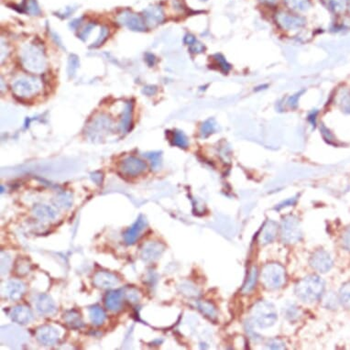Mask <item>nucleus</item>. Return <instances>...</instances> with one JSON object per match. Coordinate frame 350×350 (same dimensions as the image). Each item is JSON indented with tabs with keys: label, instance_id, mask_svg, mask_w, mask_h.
I'll list each match as a JSON object with an SVG mask.
<instances>
[{
	"label": "nucleus",
	"instance_id": "obj_39",
	"mask_svg": "<svg viewBox=\"0 0 350 350\" xmlns=\"http://www.w3.org/2000/svg\"><path fill=\"white\" fill-rule=\"evenodd\" d=\"M181 290H182L183 294H186L187 296H190V297L196 296L198 294L197 288L194 287L193 285L190 284V283H183V284H182Z\"/></svg>",
	"mask_w": 350,
	"mask_h": 350
},
{
	"label": "nucleus",
	"instance_id": "obj_25",
	"mask_svg": "<svg viewBox=\"0 0 350 350\" xmlns=\"http://www.w3.org/2000/svg\"><path fill=\"white\" fill-rule=\"evenodd\" d=\"M170 141L173 146L179 147L181 149H187L189 145L188 139L186 135L181 131H173L170 137Z\"/></svg>",
	"mask_w": 350,
	"mask_h": 350
},
{
	"label": "nucleus",
	"instance_id": "obj_34",
	"mask_svg": "<svg viewBox=\"0 0 350 350\" xmlns=\"http://www.w3.org/2000/svg\"><path fill=\"white\" fill-rule=\"evenodd\" d=\"M145 157L148 158L152 162V168L154 170H158L161 167L162 163V153L161 152H149L144 154Z\"/></svg>",
	"mask_w": 350,
	"mask_h": 350
},
{
	"label": "nucleus",
	"instance_id": "obj_14",
	"mask_svg": "<svg viewBox=\"0 0 350 350\" xmlns=\"http://www.w3.org/2000/svg\"><path fill=\"white\" fill-rule=\"evenodd\" d=\"M164 246L158 242H149L141 251V259L145 262H152L162 256Z\"/></svg>",
	"mask_w": 350,
	"mask_h": 350
},
{
	"label": "nucleus",
	"instance_id": "obj_47",
	"mask_svg": "<svg viewBox=\"0 0 350 350\" xmlns=\"http://www.w3.org/2000/svg\"><path fill=\"white\" fill-rule=\"evenodd\" d=\"M268 346L270 348H273V349H282V348H285V345L284 344L279 341V340H272L271 341L269 344H268Z\"/></svg>",
	"mask_w": 350,
	"mask_h": 350
},
{
	"label": "nucleus",
	"instance_id": "obj_4",
	"mask_svg": "<svg viewBox=\"0 0 350 350\" xmlns=\"http://www.w3.org/2000/svg\"><path fill=\"white\" fill-rule=\"evenodd\" d=\"M286 275L285 270L283 267L277 263L267 264L262 269V283L267 289L276 290L282 287L285 283Z\"/></svg>",
	"mask_w": 350,
	"mask_h": 350
},
{
	"label": "nucleus",
	"instance_id": "obj_17",
	"mask_svg": "<svg viewBox=\"0 0 350 350\" xmlns=\"http://www.w3.org/2000/svg\"><path fill=\"white\" fill-rule=\"evenodd\" d=\"M278 232V225L272 220H268L263 225L259 236V241L262 245L272 243L275 240Z\"/></svg>",
	"mask_w": 350,
	"mask_h": 350
},
{
	"label": "nucleus",
	"instance_id": "obj_15",
	"mask_svg": "<svg viewBox=\"0 0 350 350\" xmlns=\"http://www.w3.org/2000/svg\"><path fill=\"white\" fill-rule=\"evenodd\" d=\"M37 311L42 315H53L56 313L57 307L52 298L47 294H41L37 298Z\"/></svg>",
	"mask_w": 350,
	"mask_h": 350
},
{
	"label": "nucleus",
	"instance_id": "obj_31",
	"mask_svg": "<svg viewBox=\"0 0 350 350\" xmlns=\"http://www.w3.org/2000/svg\"><path fill=\"white\" fill-rule=\"evenodd\" d=\"M198 307L200 311L206 317H208L211 320L216 319V310L212 303H208V302H199Z\"/></svg>",
	"mask_w": 350,
	"mask_h": 350
},
{
	"label": "nucleus",
	"instance_id": "obj_48",
	"mask_svg": "<svg viewBox=\"0 0 350 350\" xmlns=\"http://www.w3.org/2000/svg\"><path fill=\"white\" fill-rule=\"evenodd\" d=\"M157 92V87L156 86H152V85H150V86H146L143 89V93L147 94L148 96H152L153 94H156Z\"/></svg>",
	"mask_w": 350,
	"mask_h": 350
},
{
	"label": "nucleus",
	"instance_id": "obj_2",
	"mask_svg": "<svg viewBox=\"0 0 350 350\" xmlns=\"http://www.w3.org/2000/svg\"><path fill=\"white\" fill-rule=\"evenodd\" d=\"M251 317L258 327L268 328L276 323L278 320L277 311L272 303L262 301L253 306Z\"/></svg>",
	"mask_w": 350,
	"mask_h": 350
},
{
	"label": "nucleus",
	"instance_id": "obj_52",
	"mask_svg": "<svg viewBox=\"0 0 350 350\" xmlns=\"http://www.w3.org/2000/svg\"><path fill=\"white\" fill-rule=\"evenodd\" d=\"M129 298L131 299L132 302H137L140 299V296H139V294L137 293V292H131V293H129Z\"/></svg>",
	"mask_w": 350,
	"mask_h": 350
},
{
	"label": "nucleus",
	"instance_id": "obj_8",
	"mask_svg": "<svg viewBox=\"0 0 350 350\" xmlns=\"http://www.w3.org/2000/svg\"><path fill=\"white\" fill-rule=\"evenodd\" d=\"M310 264L316 272L325 273L332 269L333 260L326 251L318 250L311 257Z\"/></svg>",
	"mask_w": 350,
	"mask_h": 350
},
{
	"label": "nucleus",
	"instance_id": "obj_24",
	"mask_svg": "<svg viewBox=\"0 0 350 350\" xmlns=\"http://www.w3.org/2000/svg\"><path fill=\"white\" fill-rule=\"evenodd\" d=\"M132 103L128 102L126 104L125 109L123 110L122 113V119H121V124H120V130L122 132L130 130V126L131 124V120H132Z\"/></svg>",
	"mask_w": 350,
	"mask_h": 350
},
{
	"label": "nucleus",
	"instance_id": "obj_16",
	"mask_svg": "<svg viewBox=\"0 0 350 350\" xmlns=\"http://www.w3.org/2000/svg\"><path fill=\"white\" fill-rule=\"evenodd\" d=\"M11 319L20 324H27L31 323L33 319L31 309L26 305H18L11 311Z\"/></svg>",
	"mask_w": 350,
	"mask_h": 350
},
{
	"label": "nucleus",
	"instance_id": "obj_26",
	"mask_svg": "<svg viewBox=\"0 0 350 350\" xmlns=\"http://www.w3.org/2000/svg\"><path fill=\"white\" fill-rule=\"evenodd\" d=\"M63 319L65 323L72 328H81L83 326V320L80 316V314L75 311H69L64 314Z\"/></svg>",
	"mask_w": 350,
	"mask_h": 350
},
{
	"label": "nucleus",
	"instance_id": "obj_7",
	"mask_svg": "<svg viewBox=\"0 0 350 350\" xmlns=\"http://www.w3.org/2000/svg\"><path fill=\"white\" fill-rule=\"evenodd\" d=\"M276 21L280 27L285 31L298 30L305 24V20L303 17L290 14L284 11H280L276 14Z\"/></svg>",
	"mask_w": 350,
	"mask_h": 350
},
{
	"label": "nucleus",
	"instance_id": "obj_22",
	"mask_svg": "<svg viewBox=\"0 0 350 350\" xmlns=\"http://www.w3.org/2000/svg\"><path fill=\"white\" fill-rule=\"evenodd\" d=\"M88 311L90 319L94 325H101L104 324L106 316H105V311L101 308L99 305H93L89 307Z\"/></svg>",
	"mask_w": 350,
	"mask_h": 350
},
{
	"label": "nucleus",
	"instance_id": "obj_19",
	"mask_svg": "<svg viewBox=\"0 0 350 350\" xmlns=\"http://www.w3.org/2000/svg\"><path fill=\"white\" fill-rule=\"evenodd\" d=\"M26 291V286L23 282L11 281L6 286V293L12 301H19Z\"/></svg>",
	"mask_w": 350,
	"mask_h": 350
},
{
	"label": "nucleus",
	"instance_id": "obj_3",
	"mask_svg": "<svg viewBox=\"0 0 350 350\" xmlns=\"http://www.w3.org/2000/svg\"><path fill=\"white\" fill-rule=\"evenodd\" d=\"M21 63L24 68L32 73H41L45 68V57L42 50L34 45H27L22 49Z\"/></svg>",
	"mask_w": 350,
	"mask_h": 350
},
{
	"label": "nucleus",
	"instance_id": "obj_46",
	"mask_svg": "<svg viewBox=\"0 0 350 350\" xmlns=\"http://www.w3.org/2000/svg\"><path fill=\"white\" fill-rule=\"evenodd\" d=\"M296 200H297V198H295V197L287 199V200L283 201L281 204H278L277 207H276L275 209L281 210L282 209V208H284V207H288V206L293 205V204H295V203H296Z\"/></svg>",
	"mask_w": 350,
	"mask_h": 350
},
{
	"label": "nucleus",
	"instance_id": "obj_6",
	"mask_svg": "<svg viewBox=\"0 0 350 350\" xmlns=\"http://www.w3.org/2000/svg\"><path fill=\"white\" fill-rule=\"evenodd\" d=\"M13 92L21 97H29L36 94L41 90V84L35 78L24 77L15 81L12 84Z\"/></svg>",
	"mask_w": 350,
	"mask_h": 350
},
{
	"label": "nucleus",
	"instance_id": "obj_49",
	"mask_svg": "<svg viewBox=\"0 0 350 350\" xmlns=\"http://www.w3.org/2000/svg\"><path fill=\"white\" fill-rule=\"evenodd\" d=\"M92 180L94 181V183H97V184H101L103 183V174L100 173H94L92 174Z\"/></svg>",
	"mask_w": 350,
	"mask_h": 350
},
{
	"label": "nucleus",
	"instance_id": "obj_23",
	"mask_svg": "<svg viewBox=\"0 0 350 350\" xmlns=\"http://www.w3.org/2000/svg\"><path fill=\"white\" fill-rule=\"evenodd\" d=\"M326 8L334 14H341L346 10L349 0H323Z\"/></svg>",
	"mask_w": 350,
	"mask_h": 350
},
{
	"label": "nucleus",
	"instance_id": "obj_50",
	"mask_svg": "<svg viewBox=\"0 0 350 350\" xmlns=\"http://www.w3.org/2000/svg\"><path fill=\"white\" fill-rule=\"evenodd\" d=\"M146 62L150 66H153L156 62V58L152 53H147Z\"/></svg>",
	"mask_w": 350,
	"mask_h": 350
},
{
	"label": "nucleus",
	"instance_id": "obj_12",
	"mask_svg": "<svg viewBox=\"0 0 350 350\" xmlns=\"http://www.w3.org/2000/svg\"><path fill=\"white\" fill-rule=\"evenodd\" d=\"M146 218L143 215H140L136 222L131 225L130 228L126 230L124 233V241L128 245H132L140 238L143 230L146 228Z\"/></svg>",
	"mask_w": 350,
	"mask_h": 350
},
{
	"label": "nucleus",
	"instance_id": "obj_1",
	"mask_svg": "<svg viewBox=\"0 0 350 350\" xmlns=\"http://www.w3.org/2000/svg\"><path fill=\"white\" fill-rule=\"evenodd\" d=\"M324 291V282L317 275H309L298 282L295 293L299 299L305 303H313L322 296Z\"/></svg>",
	"mask_w": 350,
	"mask_h": 350
},
{
	"label": "nucleus",
	"instance_id": "obj_37",
	"mask_svg": "<svg viewBox=\"0 0 350 350\" xmlns=\"http://www.w3.org/2000/svg\"><path fill=\"white\" fill-rule=\"evenodd\" d=\"M284 314H285V316H286V318L289 319V320H294V319L298 318V316H299V314H300V312H299V310H298L297 307H296V305H294V304H289L288 306H285V308H284Z\"/></svg>",
	"mask_w": 350,
	"mask_h": 350
},
{
	"label": "nucleus",
	"instance_id": "obj_36",
	"mask_svg": "<svg viewBox=\"0 0 350 350\" xmlns=\"http://www.w3.org/2000/svg\"><path fill=\"white\" fill-rule=\"evenodd\" d=\"M339 104L346 113L350 114V93L348 91H343L340 95Z\"/></svg>",
	"mask_w": 350,
	"mask_h": 350
},
{
	"label": "nucleus",
	"instance_id": "obj_21",
	"mask_svg": "<svg viewBox=\"0 0 350 350\" xmlns=\"http://www.w3.org/2000/svg\"><path fill=\"white\" fill-rule=\"evenodd\" d=\"M34 214L43 221H51L56 217L55 210L46 204H37L33 208Z\"/></svg>",
	"mask_w": 350,
	"mask_h": 350
},
{
	"label": "nucleus",
	"instance_id": "obj_28",
	"mask_svg": "<svg viewBox=\"0 0 350 350\" xmlns=\"http://www.w3.org/2000/svg\"><path fill=\"white\" fill-rule=\"evenodd\" d=\"M257 279H258V270L256 267H253L250 271V273L247 278L245 284L242 289L243 293H250L251 291L255 288L256 285Z\"/></svg>",
	"mask_w": 350,
	"mask_h": 350
},
{
	"label": "nucleus",
	"instance_id": "obj_33",
	"mask_svg": "<svg viewBox=\"0 0 350 350\" xmlns=\"http://www.w3.org/2000/svg\"><path fill=\"white\" fill-rule=\"evenodd\" d=\"M73 199L68 193H61L55 198V204L62 208H69L72 205Z\"/></svg>",
	"mask_w": 350,
	"mask_h": 350
},
{
	"label": "nucleus",
	"instance_id": "obj_5",
	"mask_svg": "<svg viewBox=\"0 0 350 350\" xmlns=\"http://www.w3.org/2000/svg\"><path fill=\"white\" fill-rule=\"evenodd\" d=\"M281 236L283 242L288 244L296 243L302 238L300 223L293 215H287L282 221Z\"/></svg>",
	"mask_w": 350,
	"mask_h": 350
},
{
	"label": "nucleus",
	"instance_id": "obj_40",
	"mask_svg": "<svg viewBox=\"0 0 350 350\" xmlns=\"http://www.w3.org/2000/svg\"><path fill=\"white\" fill-rule=\"evenodd\" d=\"M27 11L32 15H38L41 13L39 6L35 0H28L27 1Z\"/></svg>",
	"mask_w": 350,
	"mask_h": 350
},
{
	"label": "nucleus",
	"instance_id": "obj_32",
	"mask_svg": "<svg viewBox=\"0 0 350 350\" xmlns=\"http://www.w3.org/2000/svg\"><path fill=\"white\" fill-rule=\"evenodd\" d=\"M339 299L345 308L350 309V282L345 283L340 289Z\"/></svg>",
	"mask_w": 350,
	"mask_h": 350
},
{
	"label": "nucleus",
	"instance_id": "obj_38",
	"mask_svg": "<svg viewBox=\"0 0 350 350\" xmlns=\"http://www.w3.org/2000/svg\"><path fill=\"white\" fill-rule=\"evenodd\" d=\"M79 66L78 57L76 55H71L69 59L68 74L70 77H73L76 73Z\"/></svg>",
	"mask_w": 350,
	"mask_h": 350
},
{
	"label": "nucleus",
	"instance_id": "obj_44",
	"mask_svg": "<svg viewBox=\"0 0 350 350\" xmlns=\"http://www.w3.org/2000/svg\"><path fill=\"white\" fill-rule=\"evenodd\" d=\"M303 91H301V92H298L297 94H293L292 95L289 100L287 101V104L291 108H295L298 105V100L300 98L301 96V94L303 93Z\"/></svg>",
	"mask_w": 350,
	"mask_h": 350
},
{
	"label": "nucleus",
	"instance_id": "obj_10",
	"mask_svg": "<svg viewBox=\"0 0 350 350\" xmlns=\"http://www.w3.org/2000/svg\"><path fill=\"white\" fill-rule=\"evenodd\" d=\"M118 21L122 25L128 27L131 31H134V32L146 31L145 21H143L141 16L130 11H124L120 14L118 16Z\"/></svg>",
	"mask_w": 350,
	"mask_h": 350
},
{
	"label": "nucleus",
	"instance_id": "obj_29",
	"mask_svg": "<svg viewBox=\"0 0 350 350\" xmlns=\"http://www.w3.org/2000/svg\"><path fill=\"white\" fill-rule=\"evenodd\" d=\"M184 42L189 46V51L193 53H201L204 51V46L199 42L195 37L191 34H187L184 37Z\"/></svg>",
	"mask_w": 350,
	"mask_h": 350
},
{
	"label": "nucleus",
	"instance_id": "obj_18",
	"mask_svg": "<svg viewBox=\"0 0 350 350\" xmlns=\"http://www.w3.org/2000/svg\"><path fill=\"white\" fill-rule=\"evenodd\" d=\"M144 18L146 24L154 27L162 23L164 20V14L161 7H151L144 11Z\"/></svg>",
	"mask_w": 350,
	"mask_h": 350
},
{
	"label": "nucleus",
	"instance_id": "obj_42",
	"mask_svg": "<svg viewBox=\"0 0 350 350\" xmlns=\"http://www.w3.org/2000/svg\"><path fill=\"white\" fill-rule=\"evenodd\" d=\"M342 246L346 251H350V227L345 230L342 236Z\"/></svg>",
	"mask_w": 350,
	"mask_h": 350
},
{
	"label": "nucleus",
	"instance_id": "obj_27",
	"mask_svg": "<svg viewBox=\"0 0 350 350\" xmlns=\"http://www.w3.org/2000/svg\"><path fill=\"white\" fill-rule=\"evenodd\" d=\"M216 130H217L216 122L214 119H209V120L204 121V123H202V125L200 127V130H199V133L202 138H207L214 133Z\"/></svg>",
	"mask_w": 350,
	"mask_h": 350
},
{
	"label": "nucleus",
	"instance_id": "obj_13",
	"mask_svg": "<svg viewBox=\"0 0 350 350\" xmlns=\"http://www.w3.org/2000/svg\"><path fill=\"white\" fill-rule=\"evenodd\" d=\"M93 282L95 287L100 289H110L119 285L120 279L113 273L108 272H98L94 274Z\"/></svg>",
	"mask_w": 350,
	"mask_h": 350
},
{
	"label": "nucleus",
	"instance_id": "obj_35",
	"mask_svg": "<svg viewBox=\"0 0 350 350\" xmlns=\"http://www.w3.org/2000/svg\"><path fill=\"white\" fill-rule=\"evenodd\" d=\"M214 60L216 65L218 66V68L223 72V73H228L229 72L230 69H231V66H230L229 63L226 62L225 57L222 55V54H214Z\"/></svg>",
	"mask_w": 350,
	"mask_h": 350
},
{
	"label": "nucleus",
	"instance_id": "obj_11",
	"mask_svg": "<svg viewBox=\"0 0 350 350\" xmlns=\"http://www.w3.org/2000/svg\"><path fill=\"white\" fill-rule=\"evenodd\" d=\"M36 337L42 345H53L60 338V332L51 325H43L37 329Z\"/></svg>",
	"mask_w": 350,
	"mask_h": 350
},
{
	"label": "nucleus",
	"instance_id": "obj_55",
	"mask_svg": "<svg viewBox=\"0 0 350 350\" xmlns=\"http://www.w3.org/2000/svg\"><path fill=\"white\" fill-rule=\"evenodd\" d=\"M349 11H350V4H349Z\"/></svg>",
	"mask_w": 350,
	"mask_h": 350
},
{
	"label": "nucleus",
	"instance_id": "obj_51",
	"mask_svg": "<svg viewBox=\"0 0 350 350\" xmlns=\"http://www.w3.org/2000/svg\"><path fill=\"white\" fill-rule=\"evenodd\" d=\"M316 115H317V111H313L310 115H308V121L312 125H315L316 123Z\"/></svg>",
	"mask_w": 350,
	"mask_h": 350
},
{
	"label": "nucleus",
	"instance_id": "obj_45",
	"mask_svg": "<svg viewBox=\"0 0 350 350\" xmlns=\"http://www.w3.org/2000/svg\"><path fill=\"white\" fill-rule=\"evenodd\" d=\"M94 24H92V23L88 24L87 26L84 28V30H83L82 32H80V34H79V38H80V39H82L83 41H85V40H86V38L89 36V34L92 32V30L94 29Z\"/></svg>",
	"mask_w": 350,
	"mask_h": 350
},
{
	"label": "nucleus",
	"instance_id": "obj_54",
	"mask_svg": "<svg viewBox=\"0 0 350 350\" xmlns=\"http://www.w3.org/2000/svg\"><path fill=\"white\" fill-rule=\"evenodd\" d=\"M202 1H206V0H202Z\"/></svg>",
	"mask_w": 350,
	"mask_h": 350
},
{
	"label": "nucleus",
	"instance_id": "obj_41",
	"mask_svg": "<svg viewBox=\"0 0 350 350\" xmlns=\"http://www.w3.org/2000/svg\"><path fill=\"white\" fill-rule=\"evenodd\" d=\"M107 37H108V30H107V28H105V27H103L102 29H101V32H100V35L99 37H98V39L96 40V42H94V47H97V46H100L103 42H105V40L107 39Z\"/></svg>",
	"mask_w": 350,
	"mask_h": 350
},
{
	"label": "nucleus",
	"instance_id": "obj_43",
	"mask_svg": "<svg viewBox=\"0 0 350 350\" xmlns=\"http://www.w3.org/2000/svg\"><path fill=\"white\" fill-rule=\"evenodd\" d=\"M320 130H321V132H322L323 137H324V139L325 141H328L329 143H333V142H334V140L333 134L328 131V129H327L325 126H321V127H320Z\"/></svg>",
	"mask_w": 350,
	"mask_h": 350
},
{
	"label": "nucleus",
	"instance_id": "obj_20",
	"mask_svg": "<svg viewBox=\"0 0 350 350\" xmlns=\"http://www.w3.org/2000/svg\"><path fill=\"white\" fill-rule=\"evenodd\" d=\"M122 299H123L122 291H114L108 293L105 300L106 308L112 312H116L121 310L122 302H123Z\"/></svg>",
	"mask_w": 350,
	"mask_h": 350
},
{
	"label": "nucleus",
	"instance_id": "obj_9",
	"mask_svg": "<svg viewBox=\"0 0 350 350\" xmlns=\"http://www.w3.org/2000/svg\"><path fill=\"white\" fill-rule=\"evenodd\" d=\"M120 168L121 172L126 175L135 177L146 170L147 164L137 157L129 156L121 162Z\"/></svg>",
	"mask_w": 350,
	"mask_h": 350
},
{
	"label": "nucleus",
	"instance_id": "obj_30",
	"mask_svg": "<svg viewBox=\"0 0 350 350\" xmlns=\"http://www.w3.org/2000/svg\"><path fill=\"white\" fill-rule=\"evenodd\" d=\"M285 4L292 11H308L310 8V0H284Z\"/></svg>",
	"mask_w": 350,
	"mask_h": 350
},
{
	"label": "nucleus",
	"instance_id": "obj_53",
	"mask_svg": "<svg viewBox=\"0 0 350 350\" xmlns=\"http://www.w3.org/2000/svg\"><path fill=\"white\" fill-rule=\"evenodd\" d=\"M261 1L264 2V3H268V4H272V3L275 2V0H261Z\"/></svg>",
	"mask_w": 350,
	"mask_h": 350
}]
</instances>
